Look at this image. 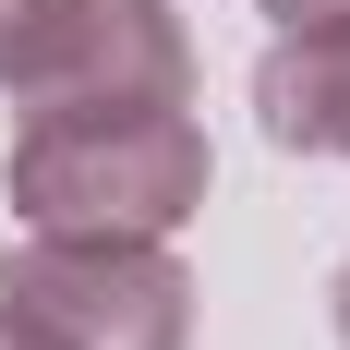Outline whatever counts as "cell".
Returning a JSON list of instances; mask_svg holds the SVG:
<instances>
[{"mask_svg": "<svg viewBox=\"0 0 350 350\" xmlns=\"http://www.w3.org/2000/svg\"><path fill=\"white\" fill-rule=\"evenodd\" d=\"M12 181L36 230H170L206 181V145L170 97H49Z\"/></svg>", "mask_w": 350, "mask_h": 350, "instance_id": "1", "label": "cell"}, {"mask_svg": "<svg viewBox=\"0 0 350 350\" xmlns=\"http://www.w3.org/2000/svg\"><path fill=\"white\" fill-rule=\"evenodd\" d=\"M0 302H25L61 350H170L181 338V278L121 230H49L0 278Z\"/></svg>", "mask_w": 350, "mask_h": 350, "instance_id": "2", "label": "cell"}, {"mask_svg": "<svg viewBox=\"0 0 350 350\" xmlns=\"http://www.w3.org/2000/svg\"><path fill=\"white\" fill-rule=\"evenodd\" d=\"M266 121H278V145H350V12H314L278 36Z\"/></svg>", "mask_w": 350, "mask_h": 350, "instance_id": "3", "label": "cell"}, {"mask_svg": "<svg viewBox=\"0 0 350 350\" xmlns=\"http://www.w3.org/2000/svg\"><path fill=\"white\" fill-rule=\"evenodd\" d=\"M0 350H61V338H49V326H36L25 302H0Z\"/></svg>", "mask_w": 350, "mask_h": 350, "instance_id": "4", "label": "cell"}, {"mask_svg": "<svg viewBox=\"0 0 350 350\" xmlns=\"http://www.w3.org/2000/svg\"><path fill=\"white\" fill-rule=\"evenodd\" d=\"M314 12H350V0H278V25H314Z\"/></svg>", "mask_w": 350, "mask_h": 350, "instance_id": "5", "label": "cell"}]
</instances>
